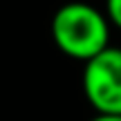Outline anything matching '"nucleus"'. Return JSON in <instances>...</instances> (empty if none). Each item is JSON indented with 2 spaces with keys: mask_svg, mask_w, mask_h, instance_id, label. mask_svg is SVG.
Masks as SVG:
<instances>
[{
  "mask_svg": "<svg viewBox=\"0 0 121 121\" xmlns=\"http://www.w3.org/2000/svg\"><path fill=\"white\" fill-rule=\"evenodd\" d=\"M83 92L99 114H121V49L105 47L83 67Z\"/></svg>",
  "mask_w": 121,
  "mask_h": 121,
  "instance_id": "obj_2",
  "label": "nucleus"
},
{
  "mask_svg": "<svg viewBox=\"0 0 121 121\" xmlns=\"http://www.w3.org/2000/svg\"><path fill=\"white\" fill-rule=\"evenodd\" d=\"M52 40L65 56L87 63L110 47V20L87 2H67L52 18Z\"/></svg>",
  "mask_w": 121,
  "mask_h": 121,
  "instance_id": "obj_1",
  "label": "nucleus"
},
{
  "mask_svg": "<svg viewBox=\"0 0 121 121\" xmlns=\"http://www.w3.org/2000/svg\"><path fill=\"white\" fill-rule=\"evenodd\" d=\"M90 121H121V114H99L96 112Z\"/></svg>",
  "mask_w": 121,
  "mask_h": 121,
  "instance_id": "obj_4",
  "label": "nucleus"
},
{
  "mask_svg": "<svg viewBox=\"0 0 121 121\" xmlns=\"http://www.w3.org/2000/svg\"><path fill=\"white\" fill-rule=\"evenodd\" d=\"M105 16L114 27L121 29V0H105Z\"/></svg>",
  "mask_w": 121,
  "mask_h": 121,
  "instance_id": "obj_3",
  "label": "nucleus"
}]
</instances>
